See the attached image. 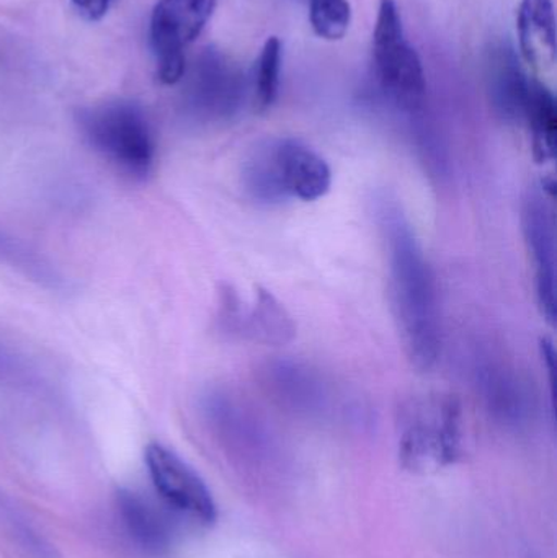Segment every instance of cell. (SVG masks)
<instances>
[{"label":"cell","mask_w":557,"mask_h":558,"mask_svg":"<svg viewBox=\"0 0 557 558\" xmlns=\"http://www.w3.org/2000/svg\"><path fill=\"white\" fill-rule=\"evenodd\" d=\"M376 219L389 262L392 311L412 366L434 369L441 353V318L434 271L402 206L379 196Z\"/></svg>","instance_id":"1"},{"label":"cell","mask_w":557,"mask_h":558,"mask_svg":"<svg viewBox=\"0 0 557 558\" xmlns=\"http://www.w3.org/2000/svg\"><path fill=\"white\" fill-rule=\"evenodd\" d=\"M82 137L114 172L144 182L154 172L157 141L144 108L133 100L101 101L78 113Z\"/></svg>","instance_id":"2"},{"label":"cell","mask_w":557,"mask_h":558,"mask_svg":"<svg viewBox=\"0 0 557 558\" xmlns=\"http://www.w3.org/2000/svg\"><path fill=\"white\" fill-rule=\"evenodd\" d=\"M461 405L453 396L428 393L409 400L399 416V461L428 475L455 464L463 448Z\"/></svg>","instance_id":"3"},{"label":"cell","mask_w":557,"mask_h":558,"mask_svg":"<svg viewBox=\"0 0 557 558\" xmlns=\"http://www.w3.org/2000/svg\"><path fill=\"white\" fill-rule=\"evenodd\" d=\"M376 77L389 100L405 113L422 111L427 97L424 65L405 35L396 0H382L373 29Z\"/></svg>","instance_id":"4"},{"label":"cell","mask_w":557,"mask_h":558,"mask_svg":"<svg viewBox=\"0 0 557 558\" xmlns=\"http://www.w3.org/2000/svg\"><path fill=\"white\" fill-rule=\"evenodd\" d=\"M182 104L186 117L196 123L231 121L244 107L247 78L242 69L221 49H202L183 74Z\"/></svg>","instance_id":"5"},{"label":"cell","mask_w":557,"mask_h":558,"mask_svg":"<svg viewBox=\"0 0 557 558\" xmlns=\"http://www.w3.org/2000/svg\"><path fill=\"white\" fill-rule=\"evenodd\" d=\"M218 0H159L150 13L149 39L157 78L180 84L186 68V49L202 35Z\"/></svg>","instance_id":"6"},{"label":"cell","mask_w":557,"mask_h":558,"mask_svg":"<svg viewBox=\"0 0 557 558\" xmlns=\"http://www.w3.org/2000/svg\"><path fill=\"white\" fill-rule=\"evenodd\" d=\"M555 182L529 190L522 203V228L535 267L536 295L549 324L556 322V216Z\"/></svg>","instance_id":"7"},{"label":"cell","mask_w":557,"mask_h":558,"mask_svg":"<svg viewBox=\"0 0 557 558\" xmlns=\"http://www.w3.org/2000/svg\"><path fill=\"white\" fill-rule=\"evenodd\" d=\"M146 465L157 494L172 510L203 526L215 523L218 510L211 492L182 458L153 442L146 449Z\"/></svg>","instance_id":"8"},{"label":"cell","mask_w":557,"mask_h":558,"mask_svg":"<svg viewBox=\"0 0 557 558\" xmlns=\"http://www.w3.org/2000/svg\"><path fill=\"white\" fill-rule=\"evenodd\" d=\"M222 330L232 337L257 341L268 347H283L293 341L296 325L280 301L258 286L251 307L231 289L222 294L219 312Z\"/></svg>","instance_id":"9"},{"label":"cell","mask_w":557,"mask_h":558,"mask_svg":"<svg viewBox=\"0 0 557 558\" xmlns=\"http://www.w3.org/2000/svg\"><path fill=\"white\" fill-rule=\"evenodd\" d=\"M271 147L281 189L288 199L316 202L329 193L332 172L316 150L296 140H275Z\"/></svg>","instance_id":"10"},{"label":"cell","mask_w":557,"mask_h":558,"mask_svg":"<svg viewBox=\"0 0 557 558\" xmlns=\"http://www.w3.org/2000/svg\"><path fill=\"white\" fill-rule=\"evenodd\" d=\"M486 77L497 114L509 123H522L532 78L526 77L509 43H497L487 51Z\"/></svg>","instance_id":"11"},{"label":"cell","mask_w":557,"mask_h":558,"mask_svg":"<svg viewBox=\"0 0 557 558\" xmlns=\"http://www.w3.org/2000/svg\"><path fill=\"white\" fill-rule=\"evenodd\" d=\"M477 389L487 409L507 425H520L530 415V396L522 379L509 367L496 361L477 364Z\"/></svg>","instance_id":"12"},{"label":"cell","mask_w":557,"mask_h":558,"mask_svg":"<svg viewBox=\"0 0 557 558\" xmlns=\"http://www.w3.org/2000/svg\"><path fill=\"white\" fill-rule=\"evenodd\" d=\"M520 51L538 71L556 64V19L553 0H522L517 16Z\"/></svg>","instance_id":"13"},{"label":"cell","mask_w":557,"mask_h":558,"mask_svg":"<svg viewBox=\"0 0 557 558\" xmlns=\"http://www.w3.org/2000/svg\"><path fill=\"white\" fill-rule=\"evenodd\" d=\"M118 518L128 539L149 556H160L170 546L169 524L153 505L133 492H121L117 501Z\"/></svg>","instance_id":"14"},{"label":"cell","mask_w":557,"mask_h":558,"mask_svg":"<svg viewBox=\"0 0 557 558\" xmlns=\"http://www.w3.org/2000/svg\"><path fill=\"white\" fill-rule=\"evenodd\" d=\"M265 387L294 409L313 410L327 400V386L319 374L294 361H274L264 369Z\"/></svg>","instance_id":"15"},{"label":"cell","mask_w":557,"mask_h":558,"mask_svg":"<svg viewBox=\"0 0 557 558\" xmlns=\"http://www.w3.org/2000/svg\"><path fill=\"white\" fill-rule=\"evenodd\" d=\"M523 121L529 124L535 159L540 163L552 162L556 156L557 105L555 95L538 81L530 82Z\"/></svg>","instance_id":"16"},{"label":"cell","mask_w":557,"mask_h":558,"mask_svg":"<svg viewBox=\"0 0 557 558\" xmlns=\"http://www.w3.org/2000/svg\"><path fill=\"white\" fill-rule=\"evenodd\" d=\"M241 180L249 198L261 205L274 206L288 202L278 177L271 141L258 146L247 157L242 167Z\"/></svg>","instance_id":"17"},{"label":"cell","mask_w":557,"mask_h":558,"mask_svg":"<svg viewBox=\"0 0 557 558\" xmlns=\"http://www.w3.org/2000/svg\"><path fill=\"white\" fill-rule=\"evenodd\" d=\"M0 264L36 284L48 289L62 288V277L58 268L39 255L38 251L0 229Z\"/></svg>","instance_id":"18"},{"label":"cell","mask_w":557,"mask_h":558,"mask_svg":"<svg viewBox=\"0 0 557 558\" xmlns=\"http://www.w3.org/2000/svg\"><path fill=\"white\" fill-rule=\"evenodd\" d=\"M281 62H283V45H281L280 38L270 36L258 56L254 71V84H252L258 110H267L277 100Z\"/></svg>","instance_id":"19"},{"label":"cell","mask_w":557,"mask_h":558,"mask_svg":"<svg viewBox=\"0 0 557 558\" xmlns=\"http://www.w3.org/2000/svg\"><path fill=\"white\" fill-rule=\"evenodd\" d=\"M310 22L314 33L327 41H339L352 23L349 0H310Z\"/></svg>","instance_id":"20"},{"label":"cell","mask_w":557,"mask_h":558,"mask_svg":"<svg viewBox=\"0 0 557 558\" xmlns=\"http://www.w3.org/2000/svg\"><path fill=\"white\" fill-rule=\"evenodd\" d=\"M0 384L12 387H33L36 384V373L23 356L12 348L0 343Z\"/></svg>","instance_id":"21"},{"label":"cell","mask_w":557,"mask_h":558,"mask_svg":"<svg viewBox=\"0 0 557 558\" xmlns=\"http://www.w3.org/2000/svg\"><path fill=\"white\" fill-rule=\"evenodd\" d=\"M71 2L82 19L88 20V22H98L108 15L118 0H71Z\"/></svg>","instance_id":"22"}]
</instances>
